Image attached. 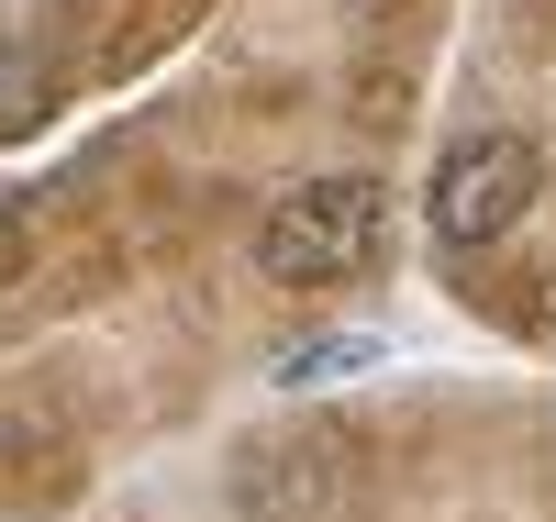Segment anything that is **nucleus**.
Instances as JSON below:
<instances>
[{"mask_svg":"<svg viewBox=\"0 0 556 522\" xmlns=\"http://www.w3.org/2000/svg\"><path fill=\"white\" fill-rule=\"evenodd\" d=\"M379 356H390L379 334H312V345L278 356L267 378H278V390H345V378H356V367H379Z\"/></svg>","mask_w":556,"mask_h":522,"instance_id":"3","label":"nucleus"},{"mask_svg":"<svg viewBox=\"0 0 556 522\" xmlns=\"http://www.w3.org/2000/svg\"><path fill=\"white\" fill-rule=\"evenodd\" d=\"M45 101H56V78L34 67V44H0V133H23Z\"/></svg>","mask_w":556,"mask_h":522,"instance_id":"4","label":"nucleus"},{"mask_svg":"<svg viewBox=\"0 0 556 522\" xmlns=\"http://www.w3.org/2000/svg\"><path fill=\"white\" fill-rule=\"evenodd\" d=\"M534 178H545L534 133H468V145H456V156L434 167V189H424V222H434V245H501V233L523 222Z\"/></svg>","mask_w":556,"mask_h":522,"instance_id":"2","label":"nucleus"},{"mask_svg":"<svg viewBox=\"0 0 556 522\" xmlns=\"http://www.w3.org/2000/svg\"><path fill=\"white\" fill-rule=\"evenodd\" d=\"M390 245V189L379 178H301V189H278L267 222H256V267L278 278V290H323V278H356L367 256Z\"/></svg>","mask_w":556,"mask_h":522,"instance_id":"1","label":"nucleus"}]
</instances>
